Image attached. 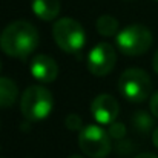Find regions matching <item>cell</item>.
I'll list each match as a JSON object with an SVG mask.
<instances>
[{
    "label": "cell",
    "mask_w": 158,
    "mask_h": 158,
    "mask_svg": "<svg viewBox=\"0 0 158 158\" xmlns=\"http://www.w3.org/2000/svg\"><path fill=\"white\" fill-rule=\"evenodd\" d=\"M120 112V106L118 102L109 95V94H100L97 95L92 103H91V114L94 117V120L100 124H112Z\"/></svg>",
    "instance_id": "8"
},
{
    "label": "cell",
    "mask_w": 158,
    "mask_h": 158,
    "mask_svg": "<svg viewBox=\"0 0 158 158\" xmlns=\"http://www.w3.org/2000/svg\"><path fill=\"white\" fill-rule=\"evenodd\" d=\"M135 158H158L155 154H140V155H137Z\"/></svg>",
    "instance_id": "19"
},
{
    "label": "cell",
    "mask_w": 158,
    "mask_h": 158,
    "mask_svg": "<svg viewBox=\"0 0 158 158\" xmlns=\"http://www.w3.org/2000/svg\"><path fill=\"white\" fill-rule=\"evenodd\" d=\"M107 134L110 135V138H115V140H123L126 137V127L123 123L120 121H114L112 124H109V131Z\"/></svg>",
    "instance_id": "14"
},
{
    "label": "cell",
    "mask_w": 158,
    "mask_h": 158,
    "mask_svg": "<svg viewBox=\"0 0 158 158\" xmlns=\"http://www.w3.org/2000/svg\"><path fill=\"white\" fill-rule=\"evenodd\" d=\"M157 2H158V0H157Z\"/></svg>",
    "instance_id": "23"
},
{
    "label": "cell",
    "mask_w": 158,
    "mask_h": 158,
    "mask_svg": "<svg viewBox=\"0 0 158 158\" xmlns=\"http://www.w3.org/2000/svg\"><path fill=\"white\" fill-rule=\"evenodd\" d=\"M132 143L131 141H123V140H120V143L117 144V152L120 154V155H126V154H131L132 152V146H131Z\"/></svg>",
    "instance_id": "16"
},
{
    "label": "cell",
    "mask_w": 158,
    "mask_h": 158,
    "mask_svg": "<svg viewBox=\"0 0 158 158\" xmlns=\"http://www.w3.org/2000/svg\"><path fill=\"white\" fill-rule=\"evenodd\" d=\"M68 158H85V157H81V155H69Z\"/></svg>",
    "instance_id": "21"
},
{
    "label": "cell",
    "mask_w": 158,
    "mask_h": 158,
    "mask_svg": "<svg viewBox=\"0 0 158 158\" xmlns=\"http://www.w3.org/2000/svg\"><path fill=\"white\" fill-rule=\"evenodd\" d=\"M0 69H2V61H0Z\"/></svg>",
    "instance_id": "22"
},
{
    "label": "cell",
    "mask_w": 158,
    "mask_h": 158,
    "mask_svg": "<svg viewBox=\"0 0 158 158\" xmlns=\"http://www.w3.org/2000/svg\"><path fill=\"white\" fill-rule=\"evenodd\" d=\"M154 71L158 74V51L155 52V55H154Z\"/></svg>",
    "instance_id": "20"
},
{
    "label": "cell",
    "mask_w": 158,
    "mask_h": 158,
    "mask_svg": "<svg viewBox=\"0 0 158 158\" xmlns=\"http://www.w3.org/2000/svg\"><path fill=\"white\" fill-rule=\"evenodd\" d=\"M118 49L126 55H141L152 45V32L143 25H131L115 35Z\"/></svg>",
    "instance_id": "5"
},
{
    "label": "cell",
    "mask_w": 158,
    "mask_h": 158,
    "mask_svg": "<svg viewBox=\"0 0 158 158\" xmlns=\"http://www.w3.org/2000/svg\"><path fill=\"white\" fill-rule=\"evenodd\" d=\"M117 61V54L112 45L109 43H98L95 45L88 55V68L91 74L97 77L107 75Z\"/></svg>",
    "instance_id": "7"
},
{
    "label": "cell",
    "mask_w": 158,
    "mask_h": 158,
    "mask_svg": "<svg viewBox=\"0 0 158 158\" xmlns=\"http://www.w3.org/2000/svg\"><path fill=\"white\" fill-rule=\"evenodd\" d=\"M132 124H134V129H135L137 132H140L141 135H146V134H149V132L154 129V120H152V117H151L148 112H144V110H138V112L134 114V117H132Z\"/></svg>",
    "instance_id": "12"
},
{
    "label": "cell",
    "mask_w": 158,
    "mask_h": 158,
    "mask_svg": "<svg viewBox=\"0 0 158 158\" xmlns=\"http://www.w3.org/2000/svg\"><path fill=\"white\" fill-rule=\"evenodd\" d=\"M118 89L126 100L134 103H141L151 95L152 80L143 69L131 68L120 75Z\"/></svg>",
    "instance_id": "4"
},
{
    "label": "cell",
    "mask_w": 158,
    "mask_h": 158,
    "mask_svg": "<svg viewBox=\"0 0 158 158\" xmlns=\"http://www.w3.org/2000/svg\"><path fill=\"white\" fill-rule=\"evenodd\" d=\"M97 31L103 37H112L117 35L118 32V22L112 15H102L97 19Z\"/></svg>",
    "instance_id": "13"
},
{
    "label": "cell",
    "mask_w": 158,
    "mask_h": 158,
    "mask_svg": "<svg viewBox=\"0 0 158 158\" xmlns=\"http://www.w3.org/2000/svg\"><path fill=\"white\" fill-rule=\"evenodd\" d=\"M31 74L40 83H52L58 75V66L49 55L40 54L31 60Z\"/></svg>",
    "instance_id": "9"
},
{
    "label": "cell",
    "mask_w": 158,
    "mask_h": 158,
    "mask_svg": "<svg viewBox=\"0 0 158 158\" xmlns=\"http://www.w3.org/2000/svg\"><path fill=\"white\" fill-rule=\"evenodd\" d=\"M152 143H154L155 148H158V127L152 132Z\"/></svg>",
    "instance_id": "18"
},
{
    "label": "cell",
    "mask_w": 158,
    "mask_h": 158,
    "mask_svg": "<svg viewBox=\"0 0 158 158\" xmlns=\"http://www.w3.org/2000/svg\"><path fill=\"white\" fill-rule=\"evenodd\" d=\"M54 98L52 94L40 85H32L25 89L20 109L26 121H42L52 112Z\"/></svg>",
    "instance_id": "2"
},
{
    "label": "cell",
    "mask_w": 158,
    "mask_h": 158,
    "mask_svg": "<svg viewBox=\"0 0 158 158\" xmlns=\"http://www.w3.org/2000/svg\"><path fill=\"white\" fill-rule=\"evenodd\" d=\"M52 37L57 46L61 51L69 54H75L81 51V48L85 46V42H86L83 26L71 17H63L54 23Z\"/></svg>",
    "instance_id": "3"
},
{
    "label": "cell",
    "mask_w": 158,
    "mask_h": 158,
    "mask_svg": "<svg viewBox=\"0 0 158 158\" xmlns=\"http://www.w3.org/2000/svg\"><path fill=\"white\" fill-rule=\"evenodd\" d=\"M78 146L89 158H105L110 152V135L100 126H85L78 132Z\"/></svg>",
    "instance_id": "6"
},
{
    "label": "cell",
    "mask_w": 158,
    "mask_h": 158,
    "mask_svg": "<svg viewBox=\"0 0 158 158\" xmlns=\"http://www.w3.org/2000/svg\"><path fill=\"white\" fill-rule=\"evenodd\" d=\"M17 97H19L17 85L8 77H0V109L11 107L17 102Z\"/></svg>",
    "instance_id": "11"
},
{
    "label": "cell",
    "mask_w": 158,
    "mask_h": 158,
    "mask_svg": "<svg viewBox=\"0 0 158 158\" xmlns=\"http://www.w3.org/2000/svg\"><path fill=\"white\" fill-rule=\"evenodd\" d=\"M39 46L37 28L26 22L17 20L9 23L0 34V49L9 57L26 58Z\"/></svg>",
    "instance_id": "1"
},
{
    "label": "cell",
    "mask_w": 158,
    "mask_h": 158,
    "mask_svg": "<svg viewBox=\"0 0 158 158\" xmlns=\"http://www.w3.org/2000/svg\"><path fill=\"white\" fill-rule=\"evenodd\" d=\"M151 112L155 118H158V92L151 97Z\"/></svg>",
    "instance_id": "17"
},
{
    "label": "cell",
    "mask_w": 158,
    "mask_h": 158,
    "mask_svg": "<svg viewBox=\"0 0 158 158\" xmlns=\"http://www.w3.org/2000/svg\"><path fill=\"white\" fill-rule=\"evenodd\" d=\"M32 11L39 19L51 22L60 12V0H34Z\"/></svg>",
    "instance_id": "10"
},
{
    "label": "cell",
    "mask_w": 158,
    "mask_h": 158,
    "mask_svg": "<svg viewBox=\"0 0 158 158\" xmlns=\"http://www.w3.org/2000/svg\"><path fill=\"white\" fill-rule=\"evenodd\" d=\"M64 126H66L69 131H72V132L81 131V129H83V123H81L80 115H77V114H69V115L66 117V120H64Z\"/></svg>",
    "instance_id": "15"
}]
</instances>
